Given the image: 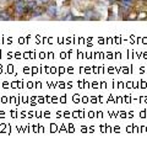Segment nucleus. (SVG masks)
<instances>
[{"instance_id":"423d86ee","label":"nucleus","mask_w":147,"mask_h":149,"mask_svg":"<svg viewBox=\"0 0 147 149\" xmlns=\"http://www.w3.org/2000/svg\"><path fill=\"white\" fill-rule=\"evenodd\" d=\"M0 20H6V21H9V20H11V17L9 16L8 13L1 11V13H0Z\"/></svg>"},{"instance_id":"20e7f679","label":"nucleus","mask_w":147,"mask_h":149,"mask_svg":"<svg viewBox=\"0 0 147 149\" xmlns=\"http://www.w3.org/2000/svg\"><path fill=\"white\" fill-rule=\"evenodd\" d=\"M26 4H27V8H28V11L30 13H32L33 10L37 6H38V3H37V0H30V1H27Z\"/></svg>"},{"instance_id":"9d476101","label":"nucleus","mask_w":147,"mask_h":149,"mask_svg":"<svg viewBox=\"0 0 147 149\" xmlns=\"http://www.w3.org/2000/svg\"><path fill=\"white\" fill-rule=\"evenodd\" d=\"M108 1H109V3H110V4H113V3H114V1H117V0H108Z\"/></svg>"},{"instance_id":"6e6552de","label":"nucleus","mask_w":147,"mask_h":149,"mask_svg":"<svg viewBox=\"0 0 147 149\" xmlns=\"http://www.w3.org/2000/svg\"><path fill=\"white\" fill-rule=\"evenodd\" d=\"M123 4H125V5H129V6H133L134 0H123Z\"/></svg>"},{"instance_id":"7ed1b4c3","label":"nucleus","mask_w":147,"mask_h":149,"mask_svg":"<svg viewBox=\"0 0 147 149\" xmlns=\"http://www.w3.org/2000/svg\"><path fill=\"white\" fill-rule=\"evenodd\" d=\"M97 13L94 11V10H87V11L85 13V16H83V19L86 20H98L99 16H97Z\"/></svg>"},{"instance_id":"f257e3e1","label":"nucleus","mask_w":147,"mask_h":149,"mask_svg":"<svg viewBox=\"0 0 147 149\" xmlns=\"http://www.w3.org/2000/svg\"><path fill=\"white\" fill-rule=\"evenodd\" d=\"M14 10L15 13H16L17 15H26L28 11V8H27V4H26L25 1H17L15 3L14 5Z\"/></svg>"},{"instance_id":"1a4fd4ad","label":"nucleus","mask_w":147,"mask_h":149,"mask_svg":"<svg viewBox=\"0 0 147 149\" xmlns=\"http://www.w3.org/2000/svg\"><path fill=\"white\" fill-rule=\"evenodd\" d=\"M50 0H37L38 4H42V5H45V4H49Z\"/></svg>"},{"instance_id":"f03ea898","label":"nucleus","mask_w":147,"mask_h":149,"mask_svg":"<svg viewBox=\"0 0 147 149\" xmlns=\"http://www.w3.org/2000/svg\"><path fill=\"white\" fill-rule=\"evenodd\" d=\"M56 11H58V9H56V4L55 3H50L45 9L47 15H48L49 17H52V19L56 16Z\"/></svg>"},{"instance_id":"0eeeda50","label":"nucleus","mask_w":147,"mask_h":149,"mask_svg":"<svg viewBox=\"0 0 147 149\" xmlns=\"http://www.w3.org/2000/svg\"><path fill=\"white\" fill-rule=\"evenodd\" d=\"M64 20H65V21H67V20H75V16H74L71 13H67V15L64 17Z\"/></svg>"},{"instance_id":"39448f33","label":"nucleus","mask_w":147,"mask_h":149,"mask_svg":"<svg viewBox=\"0 0 147 149\" xmlns=\"http://www.w3.org/2000/svg\"><path fill=\"white\" fill-rule=\"evenodd\" d=\"M43 11H44L43 8H41L39 5H38V6H37V8L33 10V11H32V15H33V16H39V15L43 14Z\"/></svg>"}]
</instances>
